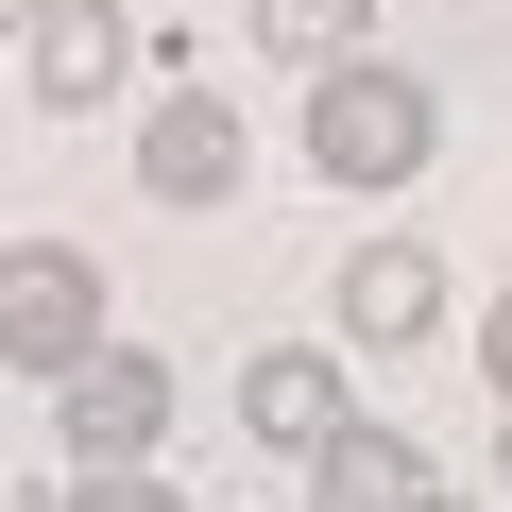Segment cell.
Wrapping results in <instances>:
<instances>
[{
  "mask_svg": "<svg viewBox=\"0 0 512 512\" xmlns=\"http://www.w3.org/2000/svg\"><path fill=\"white\" fill-rule=\"evenodd\" d=\"M427 154H444V103H427L410 69H376V52L308 69V171H325V188H410Z\"/></svg>",
  "mask_w": 512,
  "mask_h": 512,
  "instance_id": "cell-1",
  "label": "cell"
},
{
  "mask_svg": "<svg viewBox=\"0 0 512 512\" xmlns=\"http://www.w3.org/2000/svg\"><path fill=\"white\" fill-rule=\"evenodd\" d=\"M239 427H256V444H291V461H308V444H342V427H359L342 342H256V359H239Z\"/></svg>",
  "mask_w": 512,
  "mask_h": 512,
  "instance_id": "cell-4",
  "label": "cell"
},
{
  "mask_svg": "<svg viewBox=\"0 0 512 512\" xmlns=\"http://www.w3.org/2000/svg\"><path fill=\"white\" fill-rule=\"evenodd\" d=\"M120 69H137V18H120V0H52V18H35V103L103 120V103H120Z\"/></svg>",
  "mask_w": 512,
  "mask_h": 512,
  "instance_id": "cell-8",
  "label": "cell"
},
{
  "mask_svg": "<svg viewBox=\"0 0 512 512\" xmlns=\"http://www.w3.org/2000/svg\"><path fill=\"white\" fill-rule=\"evenodd\" d=\"M35 18H52V0H0V35H35Z\"/></svg>",
  "mask_w": 512,
  "mask_h": 512,
  "instance_id": "cell-12",
  "label": "cell"
},
{
  "mask_svg": "<svg viewBox=\"0 0 512 512\" xmlns=\"http://www.w3.org/2000/svg\"><path fill=\"white\" fill-rule=\"evenodd\" d=\"M52 410H69V461L120 478V461L171 444V359H154V342H86V359L52 376Z\"/></svg>",
  "mask_w": 512,
  "mask_h": 512,
  "instance_id": "cell-3",
  "label": "cell"
},
{
  "mask_svg": "<svg viewBox=\"0 0 512 512\" xmlns=\"http://www.w3.org/2000/svg\"><path fill=\"white\" fill-rule=\"evenodd\" d=\"M308 512H444V461L410 444V427H342V444H308Z\"/></svg>",
  "mask_w": 512,
  "mask_h": 512,
  "instance_id": "cell-6",
  "label": "cell"
},
{
  "mask_svg": "<svg viewBox=\"0 0 512 512\" xmlns=\"http://www.w3.org/2000/svg\"><path fill=\"white\" fill-rule=\"evenodd\" d=\"M427 325H444V256H427V239H359V256H342V342L393 359V342H427Z\"/></svg>",
  "mask_w": 512,
  "mask_h": 512,
  "instance_id": "cell-7",
  "label": "cell"
},
{
  "mask_svg": "<svg viewBox=\"0 0 512 512\" xmlns=\"http://www.w3.org/2000/svg\"><path fill=\"white\" fill-rule=\"evenodd\" d=\"M86 342H120L103 325V256L86 239H0V359H18V376H69Z\"/></svg>",
  "mask_w": 512,
  "mask_h": 512,
  "instance_id": "cell-2",
  "label": "cell"
},
{
  "mask_svg": "<svg viewBox=\"0 0 512 512\" xmlns=\"http://www.w3.org/2000/svg\"><path fill=\"white\" fill-rule=\"evenodd\" d=\"M137 188H154V205H239V103H222V86H154Z\"/></svg>",
  "mask_w": 512,
  "mask_h": 512,
  "instance_id": "cell-5",
  "label": "cell"
},
{
  "mask_svg": "<svg viewBox=\"0 0 512 512\" xmlns=\"http://www.w3.org/2000/svg\"><path fill=\"white\" fill-rule=\"evenodd\" d=\"M69 512H188V495H171V478H137V461H120V478H86V495H69Z\"/></svg>",
  "mask_w": 512,
  "mask_h": 512,
  "instance_id": "cell-10",
  "label": "cell"
},
{
  "mask_svg": "<svg viewBox=\"0 0 512 512\" xmlns=\"http://www.w3.org/2000/svg\"><path fill=\"white\" fill-rule=\"evenodd\" d=\"M495 478H512V410H495Z\"/></svg>",
  "mask_w": 512,
  "mask_h": 512,
  "instance_id": "cell-13",
  "label": "cell"
},
{
  "mask_svg": "<svg viewBox=\"0 0 512 512\" xmlns=\"http://www.w3.org/2000/svg\"><path fill=\"white\" fill-rule=\"evenodd\" d=\"M444 512H461V495H444Z\"/></svg>",
  "mask_w": 512,
  "mask_h": 512,
  "instance_id": "cell-14",
  "label": "cell"
},
{
  "mask_svg": "<svg viewBox=\"0 0 512 512\" xmlns=\"http://www.w3.org/2000/svg\"><path fill=\"white\" fill-rule=\"evenodd\" d=\"M256 35H274L291 69H342V52L376 35V0H256Z\"/></svg>",
  "mask_w": 512,
  "mask_h": 512,
  "instance_id": "cell-9",
  "label": "cell"
},
{
  "mask_svg": "<svg viewBox=\"0 0 512 512\" xmlns=\"http://www.w3.org/2000/svg\"><path fill=\"white\" fill-rule=\"evenodd\" d=\"M478 359H495V410H512V274H495V325H478Z\"/></svg>",
  "mask_w": 512,
  "mask_h": 512,
  "instance_id": "cell-11",
  "label": "cell"
}]
</instances>
